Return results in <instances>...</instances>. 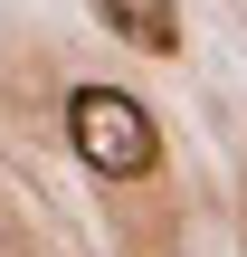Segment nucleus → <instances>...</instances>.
<instances>
[{
  "instance_id": "nucleus-2",
  "label": "nucleus",
  "mask_w": 247,
  "mask_h": 257,
  "mask_svg": "<svg viewBox=\"0 0 247 257\" xmlns=\"http://www.w3.org/2000/svg\"><path fill=\"white\" fill-rule=\"evenodd\" d=\"M86 10L105 19V38L143 48V57H171L181 48V0H86Z\"/></svg>"
},
{
  "instance_id": "nucleus-1",
  "label": "nucleus",
  "mask_w": 247,
  "mask_h": 257,
  "mask_svg": "<svg viewBox=\"0 0 247 257\" xmlns=\"http://www.w3.org/2000/svg\"><path fill=\"white\" fill-rule=\"evenodd\" d=\"M67 143H76V162L105 172V181H143V172L162 162V124H152L124 86H76V95H67Z\"/></svg>"
}]
</instances>
